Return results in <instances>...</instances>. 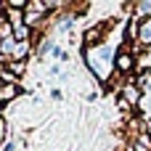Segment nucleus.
<instances>
[{"instance_id":"obj_1","label":"nucleus","mask_w":151,"mask_h":151,"mask_svg":"<svg viewBox=\"0 0 151 151\" xmlns=\"http://www.w3.org/2000/svg\"><path fill=\"white\" fill-rule=\"evenodd\" d=\"M117 69H119V72H130V69H133V56H130V50L122 48V50L117 53Z\"/></svg>"},{"instance_id":"obj_2","label":"nucleus","mask_w":151,"mask_h":151,"mask_svg":"<svg viewBox=\"0 0 151 151\" xmlns=\"http://www.w3.org/2000/svg\"><path fill=\"white\" fill-rule=\"evenodd\" d=\"M5 69H8L11 74L21 77V74H24V69H27V64H24V61H8V64H5Z\"/></svg>"},{"instance_id":"obj_3","label":"nucleus","mask_w":151,"mask_h":151,"mask_svg":"<svg viewBox=\"0 0 151 151\" xmlns=\"http://www.w3.org/2000/svg\"><path fill=\"white\" fill-rule=\"evenodd\" d=\"M125 96L130 98V104H135V101H138V90H135L133 85H127V88H125Z\"/></svg>"}]
</instances>
